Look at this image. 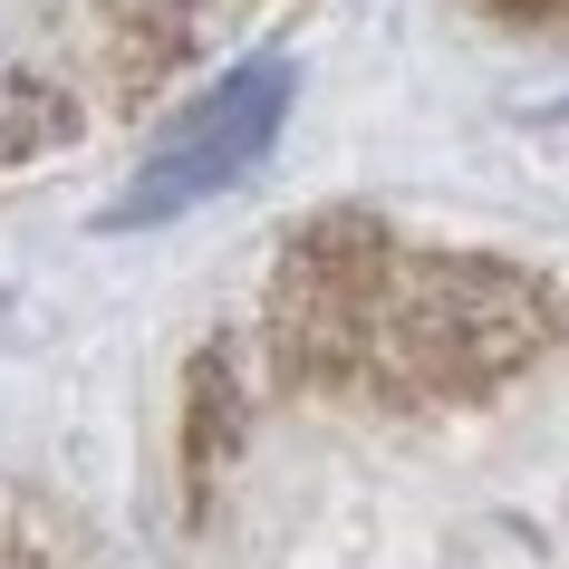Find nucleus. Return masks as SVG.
Instances as JSON below:
<instances>
[{
    "label": "nucleus",
    "instance_id": "nucleus-1",
    "mask_svg": "<svg viewBox=\"0 0 569 569\" xmlns=\"http://www.w3.org/2000/svg\"><path fill=\"white\" fill-rule=\"evenodd\" d=\"M367 338L387 348L406 387H492L550 338V309L531 280H511L492 261H406L377 270Z\"/></svg>",
    "mask_w": 569,
    "mask_h": 569
},
{
    "label": "nucleus",
    "instance_id": "nucleus-2",
    "mask_svg": "<svg viewBox=\"0 0 569 569\" xmlns=\"http://www.w3.org/2000/svg\"><path fill=\"white\" fill-rule=\"evenodd\" d=\"M290 88H300L290 59H241L222 88H203L164 136H154V154L136 164V183L107 203V232H146V222H174V212L232 193V183L270 154L280 117H290Z\"/></svg>",
    "mask_w": 569,
    "mask_h": 569
},
{
    "label": "nucleus",
    "instance_id": "nucleus-3",
    "mask_svg": "<svg viewBox=\"0 0 569 569\" xmlns=\"http://www.w3.org/2000/svg\"><path fill=\"white\" fill-rule=\"evenodd\" d=\"M49 136H68V107L39 88V78H10V68H0V164L49 146Z\"/></svg>",
    "mask_w": 569,
    "mask_h": 569
},
{
    "label": "nucleus",
    "instance_id": "nucleus-4",
    "mask_svg": "<svg viewBox=\"0 0 569 569\" xmlns=\"http://www.w3.org/2000/svg\"><path fill=\"white\" fill-rule=\"evenodd\" d=\"M222 435H232V387H222V358H203V377H193V435H183V463H193V482H212V463H222Z\"/></svg>",
    "mask_w": 569,
    "mask_h": 569
}]
</instances>
